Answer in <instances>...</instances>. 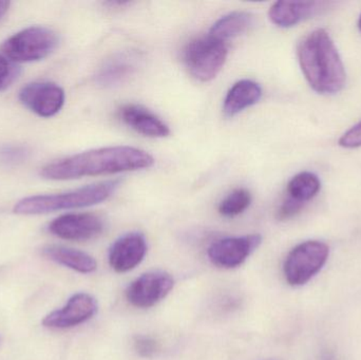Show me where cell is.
<instances>
[{"instance_id":"obj_1","label":"cell","mask_w":361,"mask_h":360,"mask_svg":"<svg viewBox=\"0 0 361 360\" xmlns=\"http://www.w3.org/2000/svg\"><path fill=\"white\" fill-rule=\"evenodd\" d=\"M154 165V156L145 150L130 146H110L80 152L51 163L42 169L40 175L44 179L68 181L142 170Z\"/></svg>"},{"instance_id":"obj_2","label":"cell","mask_w":361,"mask_h":360,"mask_svg":"<svg viewBox=\"0 0 361 360\" xmlns=\"http://www.w3.org/2000/svg\"><path fill=\"white\" fill-rule=\"evenodd\" d=\"M298 61L305 80L320 94H335L347 80L345 66L328 32L317 29L302 38Z\"/></svg>"},{"instance_id":"obj_3","label":"cell","mask_w":361,"mask_h":360,"mask_svg":"<svg viewBox=\"0 0 361 360\" xmlns=\"http://www.w3.org/2000/svg\"><path fill=\"white\" fill-rule=\"evenodd\" d=\"M120 185V180H110L63 194L27 197L15 205L14 213L23 216L44 215L54 211L94 206L107 201Z\"/></svg>"},{"instance_id":"obj_4","label":"cell","mask_w":361,"mask_h":360,"mask_svg":"<svg viewBox=\"0 0 361 360\" xmlns=\"http://www.w3.org/2000/svg\"><path fill=\"white\" fill-rule=\"evenodd\" d=\"M227 54L226 44L208 34L186 44L183 51V61L192 77L199 82H208L220 73Z\"/></svg>"},{"instance_id":"obj_5","label":"cell","mask_w":361,"mask_h":360,"mask_svg":"<svg viewBox=\"0 0 361 360\" xmlns=\"http://www.w3.org/2000/svg\"><path fill=\"white\" fill-rule=\"evenodd\" d=\"M59 44V36L46 27H30L14 34L2 44L4 56L12 61H40L50 55Z\"/></svg>"},{"instance_id":"obj_6","label":"cell","mask_w":361,"mask_h":360,"mask_svg":"<svg viewBox=\"0 0 361 360\" xmlns=\"http://www.w3.org/2000/svg\"><path fill=\"white\" fill-rule=\"evenodd\" d=\"M330 249L320 241H305L288 253L283 273L288 285L300 287L309 283L328 261Z\"/></svg>"},{"instance_id":"obj_7","label":"cell","mask_w":361,"mask_h":360,"mask_svg":"<svg viewBox=\"0 0 361 360\" xmlns=\"http://www.w3.org/2000/svg\"><path fill=\"white\" fill-rule=\"evenodd\" d=\"M261 243L262 236L258 234L227 237L210 245L207 251L208 258L214 266L231 270L242 266Z\"/></svg>"},{"instance_id":"obj_8","label":"cell","mask_w":361,"mask_h":360,"mask_svg":"<svg viewBox=\"0 0 361 360\" xmlns=\"http://www.w3.org/2000/svg\"><path fill=\"white\" fill-rule=\"evenodd\" d=\"M173 285L175 280L169 273L162 271L146 273L129 285L126 298L135 308H152L171 293Z\"/></svg>"},{"instance_id":"obj_9","label":"cell","mask_w":361,"mask_h":360,"mask_svg":"<svg viewBox=\"0 0 361 360\" xmlns=\"http://www.w3.org/2000/svg\"><path fill=\"white\" fill-rule=\"evenodd\" d=\"M18 97L25 108L42 118H51L59 113L66 99L63 88L48 82L25 85L19 91Z\"/></svg>"},{"instance_id":"obj_10","label":"cell","mask_w":361,"mask_h":360,"mask_svg":"<svg viewBox=\"0 0 361 360\" xmlns=\"http://www.w3.org/2000/svg\"><path fill=\"white\" fill-rule=\"evenodd\" d=\"M105 224L99 216L91 213H67L51 222L49 230L59 238L88 241L104 232Z\"/></svg>"},{"instance_id":"obj_11","label":"cell","mask_w":361,"mask_h":360,"mask_svg":"<svg viewBox=\"0 0 361 360\" xmlns=\"http://www.w3.org/2000/svg\"><path fill=\"white\" fill-rule=\"evenodd\" d=\"M97 312V302L95 298L89 294L78 293L72 296L65 306L47 315L42 325L50 329H70L86 323Z\"/></svg>"},{"instance_id":"obj_12","label":"cell","mask_w":361,"mask_h":360,"mask_svg":"<svg viewBox=\"0 0 361 360\" xmlns=\"http://www.w3.org/2000/svg\"><path fill=\"white\" fill-rule=\"evenodd\" d=\"M147 254V241L141 232H128L110 247L109 264L116 273H127L137 268Z\"/></svg>"},{"instance_id":"obj_13","label":"cell","mask_w":361,"mask_h":360,"mask_svg":"<svg viewBox=\"0 0 361 360\" xmlns=\"http://www.w3.org/2000/svg\"><path fill=\"white\" fill-rule=\"evenodd\" d=\"M121 120L144 137L161 139L171 135L169 127L158 116L140 105L123 106L118 111Z\"/></svg>"},{"instance_id":"obj_14","label":"cell","mask_w":361,"mask_h":360,"mask_svg":"<svg viewBox=\"0 0 361 360\" xmlns=\"http://www.w3.org/2000/svg\"><path fill=\"white\" fill-rule=\"evenodd\" d=\"M328 4L319 1H277L269 8V18L274 25L286 29L314 16Z\"/></svg>"},{"instance_id":"obj_15","label":"cell","mask_w":361,"mask_h":360,"mask_svg":"<svg viewBox=\"0 0 361 360\" xmlns=\"http://www.w3.org/2000/svg\"><path fill=\"white\" fill-rule=\"evenodd\" d=\"M137 55L133 52L116 53L99 68L95 80L105 88L120 86L137 71Z\"/></svg>"},{"instance_id":"obj_16","label":"cell","mask_w":361,"mask_h":360,"mask_svg":"<svg viewBox=\"0 0 361 360\" xmlns=\"http://www.w3.org/2000/svg\"><path fill=\"white\" fill-rule=\"evenodd\" d=\"M262 97V88L252 80H241L233 85L223 103V113L233 118L244 110L256 105Z\"/></svg>"},{"instance_id":"obj_17","label":"cell","mask_w":361,"mask_h":360,"mask_svg":"<svg viewBox=\"0 0 361 360\" xmlns=\"http://www.w3.org/2000/svg\"><path fill=\"white\" fill-rule=\"evenodd\" d=\"M255 25V17L245 11H235L221 17L210 29L209 35L221 42L238 37L250 31Z\"/></svg>"},{"instance_id":"obj_18","label":"cell","mask_w":361,"mask_h":360,"mask_svg":"<svg viewBox=\"0 0 361 360\" xmlns=\"http://www.w3.org/2000/svg\"><path fill=\"white\" fill-rule=\"evenodd\" d=\"M42 253L48 259L82 274H90L97 268L94 258L78 249L50 245L44 247Z\"/></svg>"},{"instance_id":"obj_19","label":"cell","mask_w":361,"mask_h":360,"mask_svg":"<svg viewBox=\"0 0 361 360\" xmlns=\"http://www.w3.org/2000/svg\"><path fill=\"white\" fill-rule=\"evenodd\" d=\"M322 188L319 178L313 173L303 171L290 179L288 184V198L305 205L315 198Z\"/></svg>"},{"instance_id":"obj_20","label":"cell","mask_w":361,"mask_h":360,"mask_svg":"<svg viewBox=\"0 0 361 360\" xmlns=\"http://www.w3.org/2000/svg\"><path fill=\"white\" fill-rule=\"evenodd\" d=\"M252 203V194L245 188H237L227 194L220 204L218 211L225 218H235L243 213Z\"/></svg>"},{"instance_id":"obj_21","label":"cell","mask_w":361,"mask_h":360,"mask_svg":"<svg viewBox=\"0 0 361 360\" xmlns=\"http://www.w3.org/2000/svg\"><path fill=\"white\" fill-rule=\"evenodd\" d=\"M30 151L27 147L8 145L0 148V163L6 166H14L27 160Z\"/></svg>"},{"instance_id":"obj_22","label":"cell","mask_w":361,"mask_h":360,"mask_svg":"<svg viewBox=\"0 0 361 360\" xmlns=\"http://www.w3.org/2000/svg\"><path fill=\"white\" fill-rule=\"evenodd\" d=\"M19 69L4 55L0 54V91L8 88L18 75Z\"/></svg>"},{"instance_id":"obj_23","label":"cell","mask_w":361,"mask_h":360,"mask_svg":"<svg viewBox=\"0 0 361 360\" xmlns=\"http://www.w3.org/2000/svg\"><path fill=\"white\" fill-rule=\"evenodd\" d=\"M133 345H135V350L137 351V354L144 359H150V357L154 356L160 350L159 342L149 336H137Z\"/></svg>"},{"instance_id":"obj_24","label":"cell","mask_w":361,"mask_h":360,"mask_svg":"<svg viewBox=\"0 0 361 360\" xmlns=\"http://www.w3.org/2000/svg\"><path fill=\"white\" fill-rule=\"evenodd\" d=\"M339 145L347 149H355L361 147V120L343 133L339 139Z\"/></svg>"},{"instance_id":"obj_25","label":"cell","mask_w":361,"mask_h":360,"mask_svg":"<svg viewBox=\"0 0 361 360\" xmlns=\"http://www.w3.org/2000/svg\"><path fill=\"white\" fill-rule=\"evenodd\" d=\"M303 207H305V205L296 202V201L288 197V198L282 202V204L280 205L279 209H278V219L281 220V221L290 219V218L298 215Z\"/></svg>"},{"instance_id":"obj_26","label":"cell","mask_w":361,"mask_h":360,"mask_svg":"<svg viewBox=\"0 0 361 360\" xmlns=\"http://www.w3.org/2000/svg\"><path fill=\"white\" fill-rule=\"evenodd\" d=\"M8 8H10V2L0 1V20H1L2 17L8 12Z\"/></svg>"},{"instance_id":"obj_27","label":"cell","mask_w":361,"mask_h":360,"mask_svg":"<svg viewBox=\"0 0 361 360\" xmlns=\"http://www.w3.org/2000/svg\"><path fill=\"white\" fill-rule=\"evenodd\" d=\"M322 360H335L334 357H333L332 354H326L324 355V357H322Z\"/></svg>"},{"instance_id":"obj_28","label":"cell","mask_w":361,"mask_h":360,"mask_svg":"<svg viewBox=\"0 0 361 360\" xmlns=\"http://www.w3.org/2000/svg\"><path fill=\"white\" fill-rule=\"evenodd\" d=\"M358 27H360V30L361 31V15L360 19H358Z\"/></svg>"},{"instance_id":"obj_29","label":"cell","mask_w":361,"mask_h":360,"mask_svg":"<svg viewBox=\"0 0 361 360\" xmlns=\"http://www.w3.org/2000/svg\"><path fill=\"white\" fill-rule=\"evenodd\" d=\"M264 360H279V359H264Z\"/></svg>"}]
</instances>
